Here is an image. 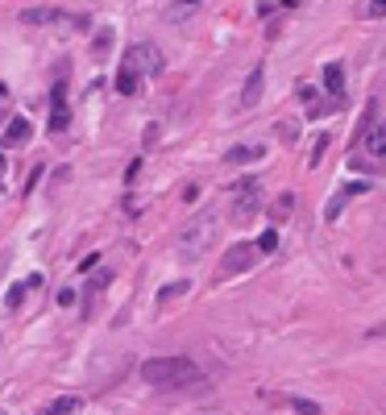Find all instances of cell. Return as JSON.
<instances>
[{"label": "cell", "mask_w": 386, "mask_h": 415, "mask_svg": "<svg viewBox=\"0 0 386 415\" xmlns=\"http://www.w3.org/2000/svg\"><path fill=\"white\" fill-rule=\"evenodd\" d=\"M254 258H258V245H254V241H241V245H233V249H229V258L220 262L217 278H229V274H245V270L254 266Z\"/></svg>", "instance_id": "cell-5"}, {"label": "cell", "mask_w": 386, "mask_h": 415, "mask_svg": "<svg viewBox=\"0 0 386 415\" xmlns=\"http://www.w3.org/2000/svg\"><path fill=\"white\" fill-rule=\"evenodd\" d=\"M137 171H142V158H133V162H129V171H125V183H133V179H137Z\"/></svg>", "instance_id": "cell-23"}, {"label": "cell", "mask_w": 386, "mask_h": 415, "mask_svg": "<svg viewBox=\"0 0 386 415\" xmlns=\"http://www.w3.org/2000/svg\"><path fill=\"white\" fill-rule=\"evenodd\" d=\"M29 133H33V125L25 121V117H13V121L4 125L0 146H4V149H17V146H25V142H29Z\"/></svg>", "instance_id": "cell-7"}, {"label": "cell", "mask_w": 386, "mask_h": 415, "mask_svg": "<svg viewBox=\"0 0 386 415\" xmlns=\"http://www.w3.org/2000/svg\"><path fill=\"white\" fill-rule=\"evenodd\" d=\"M0 415H9V411H4V407H0Z\"/></svg>", "instance_id": "cell-30"}, {"label": "cell", "mask_w": 386, "mask_h": 415, "mask_svg": "<svg viewBox=\"0 0 386 415\" xmlns=\"http://www.w3.org/2000/svg\"><path fill=\"white\" fill-rule=\"evenodd\" d=\"M324 92L337 100V104L345 100V67H340V63H328V67H324Z\"/></svg>", "instance_id": "cell-11"}, {"label": "cell", "mask_w": 386, "mask_h": 415, "mask_svg": "<svg viewBox=\"0 0 386 415\" xmlns=\"http://www.w3.org/2000/svg\"><path fill=\"white\" fill-rule=\"evenodd\" d=\"M220 237V216L217 212H199L192 216L183 228H179V237H174V253L183 258V262H195V258H204Z\"/></svg>", "instance_id": "cell-1"}, {"label": "cell", "mask_w": 386, "mask_h": 415, "mask_svg": "<svg viewBox=\"0 0 386 415\" xmlns=\"http://www.w3.org/2000/svg\"><path fill=\"white\" fill-rule=\"evenodd\" d=\"M67 88L63 83H54V92H50V133H63L67 129Z\"/></svg>", "instance_id": "cell-6"}, {"label": "cell", "mask_w": 386, "mask_h": 415, "mask_svg": "<svg viewBox=\"0 0 386 415\" xmlns=\"http://www.w3.org/2000/svg\"><path fill=\"white\" fill-rule=\"evenodd\" d=\"M137 71H142V79L145 75H162V67H167V58H162V50L154 46V42H137V46L125 54Z\"/></svg>", "instance_id": "cell-4"}, {"label": "cell", "mask_w": 386, "mask_h": 415, "mask_svg": "<svg viewBox=\"0 0 386 415\" xmlns=\"http://www.w3.org/2000/svg\"><path fill=\"white\" fill-rule=\"evenodd\" d=\"M291 208H295V196H291V191H283V196L274 199V220H287Z\"/></svg>", "instance_id": "cell-14"}, {"label": "cell", "mask_w": 386, "mask_h": 415, "mask_svg": "<svg viewBox=\"0 0 386 415\" xmlns=\"http://www.w3.org/2000/svg\"><path fill=\"white\" fill-rule=\"evenodd\" d=\"M142 382L145 387H192V382H199V366L179 353L150 357V362H142Z\"/></svg>", "instance_id": "cell-2"}, {"label": "cell", "mask_w": 386, "mask_h": 415, "mask_svg": "<svg viewBox=\"0 0 386 415\" xmlns=\"http://www.w3.org/2000/svg\"><path fill=\"white\" fill-rule=\"evenodd\" d=\"M25 291H29V287H25V283H17V287H13V291H9V299H4V303H9V308H21Z\"/></svg>", "instance_id": "cell-20"}, {"label": "cell", "mask_w": 386, "mask_h": 415, "mask_svg": "<svg viewBox=\"0 0 386 415\" xmlns=\"http://www.w3.org/2000/svg\"><path fill=\"white\" fill-rule=\"evenodd\" d=\"M113 42H117V29L113 25H104L96 33V54H104V50H113Z\"/></svg>", "instance_id": "cell-15"}, {"label": "cell", "mask_w": 386, "mask_h": 415, "mask_svg": "<svg viewBox=\"0 0 386 415\" xmlns=\"http://www.w3.org/2000/svg\"><path fill=\"white\" fill-rule=\"evenodd\" d=\"M183 287H187V283H174V287H167V291H162V295H158V299H162V303H167V299H170V295H183Z\"/></svg>", "instance_id": "cell-25"}, {"label": "cell", "mask_w": 386, "mask_h": 415, "mask_svg": "<svg viewBox=\"0 0 386 415\" xmlns=\"http://www.w3.org/2000/svg\"><path fill=\"white\" fill-rule=\"evenodd\" d=\"M324 149H328V133H320V137L312 142V167L320 162V154H324Z\"/></svg>", "instance_id": "cell-21"}, {"label": "cell", "mask_w": 386, "mask_h": 415, "mask_svg": "<svg viewBox=\"0 0 386 415\" xmlns=\"http://www.w3.org/2000/svg\"><path fill=\"white\" fill-rule=\"evenodd\" d=\"M295 4H299V0H283V9H295Z\"/></svg>", "instance_id": "cell-27"}, {"label": "cell", "mask_w": 386, "mask_h": 415, "mask_svg": "<svg viewBox=\"0 0 386 415\" xmlns=\"http://www.w3.org/2000/svg\"><path fill=\"white\" fill-rule=\"evenodd\" d=\"M79 407H83V399H79V394H58L46 411H38V415H75Z\"/></svg>", "instance_id": "cell-12"}, {"label": "cell", "mask_w": 386, "mask_h": 415, "mask_svg": "<svg viewBox=\"0 0 386 415\" xmlns=\"http://www.w3.org/2000/svg\"><path fill=\"white\" fill-rule=\"evenodd\" d=\"M254 245H258L262 253H274V249H278V233H274V228H266V233H262V237H258Z\"/></svg>", "instance_id": "cell-16"}, {"label": "cell", "mask_w": 386, "mask_h": 415, "mask_svg": "<svg viewBox=\"0 0 386 415\" xmlns=\"http://www.w3.org/2000/svg\"><path fill=\"white\" fill-rule=\"evenodd\" d=\"M117 92H121V96H137V92H142V71H137L129 58H125L121 71H117Z\"/></svg>", "instance_id": "cell-8"}, {"label": "cell", "mask_w": 386, "mask_h": 415, "mask_svg": "<svg viewBox=\"0 0 386 415\" xmlns=\"http://www.w3.org/2000/svg\"><path fill=\"white\" fill-rule=\"evenodd\" d=\"M262 88H266V71H262V67H254V71H249V79H245L241 108H254V104L262 100Z\"/></svg>", "instance_id": "cell-10"}, {"label": "cell", "mask_w": 386, "mask_h": 415, "mask_svg": "<svg viewBox=\"0 0 386 415\" xmlns=\"http://www.w3.org/2000/svg\"><path fill=\"white\" fill-rule=\"evenodd\" d=\"M295 100H299V104H315V88L299 79V83H295Z\"/></svg>", "instance_id": "cell-17"}, {"label": "cell", "mask_w": 386, "mask_h": 415, "mask_svg": "<svg viewBox=\"0 0 386 415\" xmlns=\"http://www.w3.org/2000/svg\"><path fill=\"white\" fill-rule=\"evenodd\" d=\"M258 208H262V183H258V179H241L237 191H233V216H237V224L254 220Z\"/></svg>", "instance_id": "cell-3"}, {"label": "cell", "mask_w": 386, "mask_h": 415, "mask_svg": "<svg viewBox=\"0 0 386 415\" xmlns=\"http://www.w3.org/2000/svg\"><path fill=\"white\" fill-rule=\"evenodd\" d=\"M183 4H199V0H183Z\"/></svg>", "instance_id": "cell-28"}, {"label": "cell", "mask_w": 386, "mask_h": 415, "mask_svg": "<svg viewBox=\"0 0 386 415\" xmlns=\"http://www.w3.org/2000/svg\"><path fill=\"white\" fill-rule=\"evenodd\" d=\"M224 158H229L233 167H249V162H262L266 158V146H258V142H249V146H233Z\"/></svg>", "instance_id": "cell-9"}, {"label": "cell", "mask_w": 386, "mask_h": 415, "mask_svg": "<svg viewBox=\"0 0 386 415\" xmlns=\"http://www.w3.org/2000/svg\"><path fill=\"white\" fill-rule=\"evenodd\" d=\"M0 167H4V154H0Z\"/></svg>", "instance_id": "cell-29"}, {"label": "cell", "mask_w": 386, "mask_h": 415, "mask_svg": "<svg viewBox=\"0 0 386 415\" xmlns=\"http://www.w3.org/2000/svg\"><path fill=\"white\" fill-rule=\"evenodd\" d=\"M4 100H9V88H4V83H0V104H4Z\"/></svg>", "instance_id": "cell-26"}, {"label": "cell", "mask_w": 386, "mask_h": 415, "mask_svg": "<svg viewBox=\"0 0 386 415\" xmlns=\"http://www.w3.org/2000/svg\"><path fill=\"white\" fill-rule=\"evenodd\" d=\"M386 13V0H370V17H374V21H378V17H382Z\"/></svg>", "instance_id": "cell-24"}, {"label": "cell", "mask_w": 386, "mask_h": 415, "mask_svg": "<svg viewBox=\"0 0 386 415\" xmlns=\"http://www.w3.org/2000/svg\"><path fill=\"white\" fill-rule=\"evenodd\" d=\"M340 208H345V196H337V199H333V204H328V212H324V216H328V220H337V212H340Z\"/></svg>", "instance_id": "cell-22"}, {"label": "cell", "mask_w": 386, "mask_h": 415, "mask_svg": "<svg viewBox=\"0 0 386 415\" xmlns=\"http://www.w3.org/2000/svg\"><path fill=\"white\" fill-rule=\"evenodd\" d=\"M365 191H370V183H362V179H353V183H345V191H340V196L349 199V196H365Z\"/></svg>", "instance_id": "cell-19"}, {"label": "cell", "mask_w": 386, "mask_h": 415, "mask_svg": "<svg viewBox=\"0 0 386 415\" xmlns=\"http://www.w3.org/2000/svg\"><path fill=\"white\" fill-rule=\"evenodd\" d=\"M291 407H295L299 415H320V407H315L312 399H291Z\"/></svg>", "instance_id": "cell-18"}, {"label": "cell", "mask_w": 386, "mask_h": 415, "mask_svg": "<svg viewBox=\"0 0 386 415\" xmlns=\"http://www.w3.org/2000/svg\"><path fill=\"white\" fill-rule=\"evenodd\" d=\"M58 13L54 9H29V13H21V21H29V25H46V21H54Z\"/></svg>", "instance_id": "cell-13"}]
</instances>
